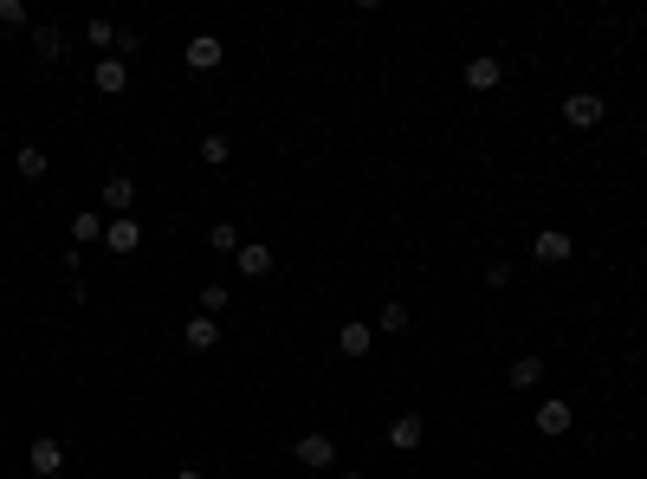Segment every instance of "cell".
Returning <instances> with one entry per match:
<instances>
[{"label":"cell","instance_id":"cell-14","mask_svg":"<svg viewBox=\"0 0 647 479\" xmlns=\"http://www.w3.org/2000/svg\"><path fill=\"white\" fill-rule=\"evenodd\" d=\"M182 344L188 350H214L220 344V318H201V311H195V318L182 324Z\"/></svg>","mask_w":647,"mask_h":479},{"label":"cell","instance_id":"cell-19","mask_svg":"<svg viewBox=\"0 0 647 479\" xmlns=\"http://www.w3.org/2000/svg\"><path fill=\"white\" fill-rule=\"evenodd\" d=\"M104 208H117V214L136 208V182H130V175H110V182H104Z\"/></svg>","mask_w":647,"mask_h":479},{"label":"cell","instance_id":"cell-9","mask_svg":"<svg viewBox=\"0 0 647 479\" xmlns=\"http://www.w3.org/2000/svg\"><path fill=\"white\" fill-rule=\"evenodd\" d=\"M337 350H343V357H369V350H376V324H363V318H350V324H343V331H337Z\"/></svg>","mask_w":647,"mask_h":479},{"label":"cell","instance_id":"cell-22","mask_svg":"<svg viewBox=\"0 0 647 479\" xmlns=\"http://www.w3.org/2000/svg\"><path fill=\"white\" fill-rule=\"evenodd\" d=\"M20 26H33L26 0H0V33H20Z\"/></svg>","mask_w":647,"mask_h":479},{"label":"cell","instance_id":"cell-10","mask_svg":"<svg viewBox=\"0 0 647 479\" xmlns=\"http://www.w3.org/2000/svg\"><path fill=\"white\" fill-rule=\"evenodd\" d=\"M421 441H428V415H395V421H389V447H402V454H415Z\"/></svg>","mask_w":647,"mask_h":479},{"label":"cell","instance_id":"cell-2","mask_svg":"<svg viewBox=\"0 0 647 479\" xmlns=\"http://www.w3.org/2000/svg\"><path fill=\"white\" fill-rule=\"evenodd\" d=\"M602 117H609V104H602L596 91H570V98H563V123H570V130H596Z\"/></svg>","mask_w":647,"mask_h":479},{"label":"cell","instance_id":"cell-1","mask_svg":"<svg viewBox=\"0 0 647 479\" xmlns=\"http://www.w3.org/2000/svg\"><path fill=\"white\" fill-rule=\"evenodd\" d=\"M460 78H466V91H479V98H486V91L505 85V59H499V52H473Z\"/></svg>","mask_w":647,"mask_h":479},{"label":"cell","instance_id":"cell-17","mask_svg":"<svg viewBox=\"0 0 647 479\" xmlns=\"http://www.w3.org/2000/svg\"><path fill=\"white\" fill-rule=\"evenodd\" d=\"M544 357H518L512 369H505V382H512V389H538V382H544Z\"/></svg>","mask_w":647,"mask_h":479},{"label":"cell","instance_id":"cell-13","mask_svg":"<svg viewBox=\"0 0 647 479\" xmlns=\"http://www.w3.org/2000/svg\"><path fill=\"white\" fill-rule=\"evenodd\" d=\"M182 59H188V72H214V65H220V39L214 33H195Z\"/></svg>","mask_w":647,"mask_h":479},{"label":"cell","instance_id":"cell-23","mask_svg":"<svg viewBox=\"0 0 647 479\" xmlns=\"http://www.w3.org/2000/svg\"><path fill=\"white\" fill-rule=\"evenodd\" d=\"M195 305H201V318H220V311H227L233 298H227V285H201V298H195Z\"/></svg>","mask_w":647,"mask_h":479},{"label":"cell","instance_id":"cell-18","mask_svg":"<svg viewBox=\"0 0 647 479\" xmlns=\"http://www.w3.org/2000/svg\"><path fill=\"white\" fill-rule=\"evenodd\" d=\"M408 324H415V311H408V305H402V298H389V305H382V311H376V331H389V337H402V331H408Z\"/></svg>","mask_w":647,"mask_h":479},{"label":"cell","instance_id":"cell-3","mask_svg":"<svg viewBox=\"0 0 647 479\" xmlns=\"http://www.w3.org/2000/svg\"><path fill=\"white\" fill-rule=\"evenodd\" d=\"M26 467H33V479H59L65 473V447L52 441V434H39V441L26 447Z\"/></svg>","mask_w":647,"mask_h":479},{"label":"cell","instance_id":"cell-26","mask_svg":"<svg viewBox=\"0 0 647 479\" xmlns=\"http://www.w3.org/2000/svg\"><path fill=\"white\" fill-rule=\"evenodd\" d=\"M175 479H208V473H201V467H182V473H175Z\"/></svg>","mask_w":647,"mask_h":479},{"label":"cell","instance_id":"cell-4","mask_svg":"<svg viewBox=\"0 0 647 479\" xmlns=\"http://www.w3.org/2000/svg\"><path fill=\"white\" fill-rule=\"evenodd\" d=\"M570 253H576V240L563 234V227H544V234L531 240V259H538V266H570Z\"/></svg>","mask_w":647,"mask_h":479},{"label":"cell","instance_id":"cell-15","mask_svg":"<svg viewBox=\"0 0 647 479\" xmlns=\"http://www.w3.org/2000/svg\"><path fill=\"white\" fill-rule=\"evenodd\" d=\"M91 240H104V214H98V208H78V214H72V246L85 253Z\"/></svg>","mask_w":647,"mask_h":479},{"label":"cell","instance_id":"cell-16","mask_svg":"<svg viewBox=\"0 0 647 479\" xmlns=\"http://www.w3.org/2000/svg\"><path fill=\"white\" fill-rule=\"evenodd\" d=\"M13 169H20L26 182H39V175L52 169V156H46V149H39V143H20V149H13Z\"/></svg>","mask_w":647,"mask_h":479},{"label":"cell","instance_id":"cell-5","mask_svg":"<svg viewBox=\"0 0 647 479\" xmlns=\"http://www.w3.org/2000/svg\"><path fill=\"white\" fill-rule=\"evenodd\" d=\"M104 246H110L117 259H130L136 246H143V227H136L130 214H110V221H104Z\"/></svg>","mask_w":647,"mask_h":479},{"label":"cell","instance_id":"cell-11","mask_svg":"<svg viewBox=\"0 0 647 479\" xmlns=\"http://www.w3.org/2000/svg\"><path fill=\"white\" fill-rule=\"evenodd\" d=\"M233 266H240V279H272V246L246 240L240 253H233Z\"/></svg>","mask_w":647,"mask_h":479},{"label":"cell","instance_id":"cell-6","mask_svg":"<svg viewBox=\"0 0 647 479\" xmlns=\"http://www.w3.org/2000/svg\"><path fill=\"white\" fill-rule=\"evenodd\" d=\"M292 454H298V467H337V441H330V434H298V447H292Z\"/></svg>","mask_w":647,"mask_h":479},{"label":"cell","instance_id":"cell-24","mask_svg":"<svg viewBox=\"0 0 647 479\" xmlns=\"http://www.w3.org/2000/svg\"><path fill=\"white\" fill-rule=\"evenodd\" d=\"M85 39H91V46H98L104 59H110V46H117V26H110V20H85Z\"/></svg>","mask_w":647,"mask_h":479},{"label":"cell","instance_id":"cell-8","mask_svg":"<svg viewBox=\"0 0 647 479\" xmlns=\"http://www.w3.org/2000/svg\"><path fill=\"white\" fill-rule=\"evenodd\" d=\"M531 421H538V434H570L576 428V408L563 402V395H550V402H538V415H531Z\"/></svg>","mask_w":647,"mask_h":479},{"label":"cell","instance_id":"cell-20","mask_svg":"<svg viewBox=\"0 0 647 479\" xmlns=\"http://www.w3.org/2000/svg\"><path fill=\"white\" fill-rule=\"evenodd\" d=\"M208 246H214V253H227V259H233V253H240L246 240H240V227H233V221H214V227H208Z\"/></svg>","mask_w":647,"mask_h":479},{"label":"cell","instance_id":"cell-12","mask_svg":"<svg viewBox=\"0 0 647 479\" xmlns=\"http://www.w3.org/2000/svg\"><path fill=\"white\" fill-rule=\"evenodd\" d=\"M33 52H39V65H59V59H65V26L39 20V26H33Z\"/></svg>","mask_w":647,"mask_h":479},{"label":"cell","instance_id":"cell-7","mask_svg":"<svg viewBox=\"0 0 647 479\" xmlns=\"http://www.w3.org/2000/svg\"><path fill=\"white\" fill-rule=\"evenodd\" d=\"M91 85H98L104 98H123V91H130V65H123L117 52H110V59H98V65H91Z\"/></svg>","mask_w":647,"mask_h":479},{"label":"cell","instance_id":"cell-25","mask_svg":"<svg viewBox=\"0 0 647 479\" xmlns=\"http://www.w3.org/2000/svg\"><path fill=\"white\" fill-rule=\"evenodd\" d=\"M486 285H492V292H505V285H512V266H505V259H492V266H486Z\"/></svg>","mask_w":647,"mask_h":479},{"label":"cell","instance_id":"cell-21","mask_svg":"<svg viewBox=\"0 0 647 479\" xmlns=\"http://www.w3.org/2000/svg\"><path fill=\"white\" fill-rule=\"evenodd\" d=\"M227 156H233V143H227V136H201V162H208V169H227Z\"/></svg>","mask_w":647,"mask_h":479},{"label":"cell","instance_id":"cell-27","mask_svg":"<svg viewBox=\"0 0 647 479\" xmlns=\"http://www.w3.org/2000/svg\"><path fill=\"white\" fill-rule=\"evenodd\" d=\"M337 479H363V473H337Z\"/></svg>","mask_w":647,"mask_h":479}]
</instances>
